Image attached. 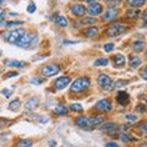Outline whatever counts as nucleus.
<instances>
[{"label": "nucleus", "mask_w": 147, "mask_h": 147, "mask_svg": "<svg viewBox=\"0 0 147 147\" xmlns=\"http://www.w3.org/2000/svg\"><path fill=\"white\" fill-rule=\"evenodd\" d=\"M90 85H91L90 79H87V77H79V79H76L71 84L70 91L72 93H79V92H82L86 88H88Z\"/></svg>", "instance_id": "nucleus-1"}, {"label": "nucleus", "mask_w": 147, "mask_h": 147, "mask_svg": "<svg viewBox=\"0 0 147 147\" xmlns=\"http://www.w3.org/2000/svg\"><path fill=\"white\" fill-rule=\"evenodd\" d=\"M25 31L22 28H17V30H13L9 33H4V38H5L9 43H17V40L24 36Z\"/></svg>", "instance_id": "nucleus-2"}, {"label": "nucleus", "mask_w": 147, "mask_h": 147, "mask_svg": "<svg viewBox=\"0 0 147 147\" xmlns=\"http://www.w3.org/2000/svg\"><path fill=\"white\" fill-rule=\"evenodd\" d=\"M98 85L102 87L103 90L105 91H112L114 88V82L112 81V79L108 76V75H104V74H102V75L98 76Z\"/></svg>", "instance_id": "nucleus-3"}, {"label": "nucleus", "mask_w": 147, "mask_h": 147, "mask_svg": "<svg viewBox=\"0 0 147 147\" xmlns=\"http://www.w3.org/2000/svg\"><path fill=\"white\" fill-rule=\"evenodd\" d=\"M36 38V37H33V34H31V33H24V36L21 37L20 39L17 40V43L16 45H18V47H21V48H28L30 45L33 43V39Z\"/></svg>", "instance_id": "nucleus-4"}, {"label": "nucleus", "mask_w": 147, "mask_h": 147, "mask_svg": "<svg viewBox=\"0 0 147 147\" xmlns=\"http://www.w3.org/2000/svg\"><path fill=\"white\" fill-rule=\"evenodd\" d=\"M60 71V66L57 64H47L42 67V74L44 76H54Z\"/></svg>", "instance_id": "nucleus-5"}, {"label": "nucleus", "mask_w": 147, "mask_h": 147, "mask_svg": "<svg viewBox=\"0 0 147 147\" xmlns=\"http://www.w3.org/2000/svg\"><path fill=\"white\" fill-rule=\"evenodd\" d=\"M125 27H124L123 25L120 24H115V25H112L109 27V28L107 30V36L108 37H117L119 34H121L125 32Z\"/></svg>", "instance_id": "nucleus-6"}, {"label": "nucleus", "mask_w": 147, "mask_h": 147, "mask_svg": "<svg viewBox=\"0 0 147 147\" xmlns=\"http://www.w3.org/2000/svg\"><path fill=\"white\" fill-rule=\"evenodd\" d=\"M70 82H71L70 77H67V76H61V77H59V79L54 82V87H55V90L61 91V90H64V88H66Z\"/></svg>", "instance_id": "nucleus-7"}, {"label": "nucleus", "mask_w": 147, "mask_h": 147, "mask_svg": "<svg viewBox=\"0 0 147 147\" xmlns=\"http://www.w3.org/2000/svg\"><path fill=\"white\" fill-rule=\"evenodd\" d=\"M103 11V7L98 3H91L88 5V13L92 16H97Z\"/></svg>", "instance_id": "nucleus-8"}, {"label": "nucleus", "mask_w": 147, "mask_h": 147, "mask_svg": "<svg viewBox=\"0 0 147 147\" xmlns=\"http://www.w3.org/2000/svg\"><path fill=\"white\" fill-rule=\"evenodd\" d=\"M96 108H97L98 110H100V112L105 113V112H109V110L112 109V103H110L109 99H102L96 104Z\"/></svg>", "instance_id": "nucleus-9"}, {"label": "nucleus", "mask_w": 147, "mask_h": 147, "mask_svg": "<svg viewBox=\"0 0 147 147\" xmlns=\"http://www.w3.org/2000/svg\"><path fill=\"white\" fill-rule=\"evenodd\" d=\"M71 12L74 16H84L86 13V7L81 5V4H75L71 7Z\"/></svg>", "instance_id": "nucleus-10"}, {"label": "nucleus", "mask_w": 147, "mask_h": 147, "mask_svg": "<svg viewBox=\"0 0 147 147\" xmlns=\"http://www.w3.org/2000/svg\"><path fill=\"white\" fill-rule=\"evenodd\" d=\"M117 16H118V10L117 9H108V10L105 11L103 18H104V21H112Z\"/></svg>", "instance_id": "nucleus-11"}, {"label": "nucleus", "mask_w": 147, "mask_h": 147, "mask_svg": "<svg viewBox=\"0 0 147 147\" xmlns=\"http://www.w3.org/2000/svg\"><path fill=\"white\" fill-rule=\"evenodd\" d=\"M5 65L11 66V67L21 69V67H25L26 66V63L25 61H20V60H13V59H10V60H5Z\"/></svg>", "instance_id": "nucleus-12"}, {"label": "nucleus", "mask_w": 147, "mask_h": 147, "mask_svg": "<svg viewBox=\"0 0 147 147\" xmlns=\"http://www.w3.org/2000/svg\"><path fill=\"white\" fill-rule=\"evenodd\" d=\"M117 100H118V103L121 104V105L127 104V102H129V94L126 93V92H124V91L119 92L118 96H117Z\"/></svg>", "instance_id": "nucleus-13"}, {"label": "nucleus", "mask_w": 147, "mask_h": 147, "mask_svg": "<svg viewBox=\"0 0 147 147\" xmlns=\"http://www.w3.org/2000/svg\"><path fill=\"white\" fill-rule=\"evenodd\" d=\"M100 123H103L102 117H91V118H88V125H87V127L98 126Z\"/></svg>", "instance_id": "nucleus-14"}, {"label": "nucleus", "mask_w": 147, "mask_h": 147, "mask_svg": "<svg viewBox=\"0 0 147 147\" xmlns=\"http://www.w3.org/2000/svg\"><path fill=\"white\" fill-rule=\"evenodd\" d=\"M118 129V126L114 123H105L100 126V130L102 131H108V132H114Z\"/></svg>", "instance_id": "nucleus-15"}, {"label": "nucleus", "mask_w": 147, "mask_h": 147, "mask_svg": "<svg viewBox=\"0 0 147 147\" xmlns=\"http://www.w3.org/2000/svg\"><path fill=\"white\" fill-rule=\"evenodd\" d=\"M38 103H39V98L33 97V98L28 99V102L26 103L25 107H26V109H30V110H32V109H34V108L38 107Z\"/></svg>", "instance_id": "nucleus-16"}, {"label": "nucleus", "mask_w": 147, "mask_h": 147, "mask_svg": "<svg viewBox=\"0 0 147 147\" xmlns=\"http://www.w3.org/2000/svg\"><path fill=\"white\" fill-rule=\"evenodd\" d=\"M129 64H130L131 67H139L141 65V59L137 55H131L130 59H129Z\"/></svg>", "instance_id": "nucleus-17"}, {"label": "nucleus", "mask_w": 147, "mask_h": 147, "mask_svg": "<svg viewBox=\"0 0 147 147\" xmlns=\"http://www.w3.org/2000/svg\"><path fill=\"white\" fill-rule=\"evenodd\" d=\"M85 36L88 37V38H91V37H94L96 34H98V28L97 27H88L87 30H85Z\"/></svg>", "instance_id": "nucleus-18"}, {"label": "nucleus", "mask_w": 147, "mask_h": 147, "mask_svg": "<svg viewBox=\"0 0 147 147\" xmlns=\"http://www.w3.org/2000/svg\"><path fill=\"white\" fill-rule=\"evenodd\" d=\"M113 60L119 66H123L124 64H125V58H124L123 54H115L114 55V58H113Z\"/></svg>", "instance_id": "nucleus-19"}, {"label": "nucleus", "mask_w": 147, "mask_h": 147, "mask_svg": "<svg viewBox=\"0 0 147 147\" xmlns=\"http://www.w3.org/2000/svg\"><path fill=\"white\" fill-rule=\"evenodd\" d=\"M140 10L139 9H136V7H134V9H130V10H127L126 11V16L127 17H130V18H136V17H139L140 16Z\"/></svg>", "instance_id": "nucleus-20"}, {"label": "nucleus", "mask_w": 147, "mask_h": 147, "mask_svg": "<svg viewBox=\"0 0 147 147\" xmlns=\"http://www.w3.org/2000/svg\"><path fill=\"white\" fill-rule=\"evenodd\" d=\"M54 113L58 114V115H66L67 114V108L64 107V105H57L54 108Z\"/></svg>", "instance_id": "nucleus-21"}, {"label": "nucleus", "mask_w": 147, "mask_h": 147, "mask_svg": "<svg viewBox=\"0 0 147 147\" xmlns=\"http://www.w3.org/2000/svg\"><path fill=\"white\" fill-rule=\"evenodd\" d=\"M76 125L82 126V127H87L88 125V118L87 117H80L76 119Z\"/></svg>", "instance_id": "nucleus-22"}, {"label": "nucleus", "mask_w": 147, "mask_h": 147, "mask_svg": "<svg viewBox=\"0 0 147 147\" xmlns=\"http://www.w3.org/2000/svg\"><path fill=\"white\" fill-rule=\"evenodd\" d=\"M132 48H134L135 52H142L145 49V43L142 40H137V42L132 43Z\"/></svg>", "instance_id": "nucleus-23"}, {"label": "nucleus", "mask_w": 147, "mask_h": 147, "mask_svg": "<svg viewBox=\"0 0 147 147\" xmlns=\"http://www.w3.org/2000/svg\"><path fill=\"white\" fill-rule=\"evenodd\" d=\"M20 107H21L20 99H13L10 102V104H9V109L10 110H17V109H20Z\"/></svg>", "instance_id": "nucleus-24"}, {"label": "nucleus", "mask_w": 147, "mask_h": 147, "mask_svg": "<svg viewBox=\"0 0 147 147\" xmlns=\"http://www.w3.org/2000/svg\"><path fill=\"white\" fill-rule=\"evenodd\" d=\"M55 22H57V25L60 26V27H66L67 26V20L64 16H60V15L57 16V18H55Z\"/></svg>", "instance_id": "nucleus-25"}, {"label": "nucleus", "mask_w": 147, "mask_h": 147, "mask_svg": "<svg viewBox=\"0 0 147 147\" xmlns=\"http://www.w3.org/2000/svg\"><path fill=\"white\" fill-rule=\"evenodd\" d=\"M146 0H127V4L131 5L132 7H139V6H142L145 4Z\"/></svg>", "instance_id": "nucleus-26"}, {"label": "nucleus", "mask_w": 147, "mask_h": 147, "mask_svg": "<svg viewBox=\"0 0 147 147\" xmlns=\"http://www.w3.org/2000/svg\"><path fill=\"white\" fill-rule=\"evenodd\" d=\"M97 22V20H96L94 17H85V18H82L80 24L81 25H93Z\"/></svg>", "instance_id": "nucleus-27"}, {"label": "nucleus", "mask_w": 147, "mask_h": 147, "mask_svg": "<svg viewBox=\"0 0 147 147\" xmlns=\"http://www.w3.org/2000/svg\"><path fill=\"white\" fill-rule=\"evenodd\" d=\"M32 145H33V142H32V140H20L18 141L17 146L18 147H31Z\"/></svg>", "instance_id": "nucleus-28"}, {"label": "nucleus", "mask_w": 147, "mask_h": 147, "mask_svg": "<svg viewBox=\"0 0 147 147\" xmlns=\"http://www.w3.org/2000/svg\"><path fill=\"white\" fill-rule=\"evenodd\" d=\"M120 139L123 142H130V141H135V137H132L131 135L126 134V132H123V134L120 135Z\"/></svg>", "instance_id": "nucleus-29"}, {"label": "nucleus", "mask_w": 147, "mask_h": 147, "mask_svg": "<svg viewBox=\"0 0 147 147\" xmlns=\"http://www.w3.org/2000/svg\"><path fill=\"white\" fill-rule=\"evenodd\" d=\"M108 59H105V58H99L97 59V60L94 61V65L96 66H105V65H108Z\"/></svg>", "instance_id": "nucleus-30"}, {"label": "nucleus", "mask_w": 147, "mask_h": 147, "mask_svg": "<svg viewBox=\"0 0 147 147\" xmlns=\"http://www.w3.org/2000/svg\"><path fill=\"white\" fill-rule=\"evenodd\" d=\"M107 3H108L109 9H114V7L118 6L119 4L121 3V0H107Z\"/></svg>", "instance_id": "nucleus-31"}, {"label": "nucleus", "mask_w": 147, "mask_h": 147, "mask_svg": "<svg viewBox=\"0 0 147 147\" xmlns=\"http://www.w3.org/2000/svg\"><path fill=\"white\" fill-rule=\"evenodd\" d=\"M127 85V81L126 80H119L117 82H114V88H120V87H124Z\"/></svg>", "instance_id": "nucleus-32"}, {"label": "nucleus", "mask_w": 147, "mask_h": 147, "mask_svg": "<svg viewBox=\"0 0 147 147\" xmlns=\"http://www.w3.org/2000/svg\"><path fill=\"white\" fill-rule=\"evenodd\" d=\"M70 109L74 110V112H81V110H82V105L79 104V103H72L70 105Z\"/></svg>", "instance_id": "nucleus-33"}, {"label": "nucleus", "mask_w": 147, "mask_h": 147, "mask_svg": "<svg viewBox=\"0 0 147 147\" xmlns=\"http://www.w3.org/2000/svg\"><path fill=\"white\" fill-rule=\"evenodd\" d=\"M125 119L130 123H134L137 120V115H135V114H127V115H125Z\"/></svg>", "instance_id": "nucleus-34"}, {"label": "nucleus", "mask_w": 147, "mask_h": 147, "mask_svg": "<svg viewBox=\"0 0 147 147\" xmlns=\"http://www.w3.org/2000/svg\"><path fill=\"white\" fill-rule=\"evenodd\" d=\"M43 82L42 79H39V77H33V79L31 80V84H33V85H40Z\"/></svg>", "instance_id": "nucleus-35"}, {"label": "nucleus", "mask_w": 147, "mask_h": 147, "mask_svg": "<svg viewBox=\"0 0 147 147\" xmlns=\"http://www.w3.org/2000/svg\"><path fill=\"white\" fill-rule=\"evenodd\" d=\"M113 49H114V44L113 43H107L104 45V50H105V52H112Z\"/></svg>", "instance_id": "nucleus-36"}, {"label": "nucleus", "mask_w": 147, "mask_h": 147, "mask_svg": "<svg viewBox=\"0 0 147 147\" xmlns=\"http://www.w3.org/2000/svg\"><path fill=\"white\" fill-rule=\"evenodd\" d=\"M17 25H21V22H17V21H9L5 24L6 27H13V26H17Z\"/></svg>", "instance_id": "nucleus-37"}, {"label": "nucleus", "mask_w": 147, "mask_h": 147, "mask_svg": "<svg viewBox=\"0 0 147 147\" xmlns=\"http://www.w3.org/2000/svg\"><path fill=\"white\" fill-rule=\"evenodd\" d=\"M27 11H28V12H31V13H33V12L36 11V5H34L33 3H31L30 5L27 6Z\"/></svg>", "instance_id": "nucleus-38"}, {"label": "nucleus", "mask_w": 147, "mask_h": 147, "mask_svg": "<svg viewBox=\"0 0 147 147\" xmlns=\"http://www.w3.org/2000/svg\"><path fill=\"white\" fill-rule=\"evenodd\" d=\"M4 18H5V11L0 9V26L4 25Z\"/></svg>", "instance_id": "nucleus-39"}, {"label": "nucleus", "mask_w": 147, "mask_h": 147, "mask_svg": "<svg viewBox=\"0 0 147 147\" xmlns=\"http://www.w3.org/2000/svg\"><path fill=\"white\" fill-rule=\"evenodd\" d=\"M140 131L142 132V134H147V123L141 124L140 125Z\"/></svg>", "instance_id": "nucleus-40"}, {"label": "nucleus", "mask_w": 147, "mask_h": 147, "mask_svg": "<svg viewBox=\"0 0 147 147\" xmlns=\"http://www.w3.org/2000/svg\"><path fill=\"white\" fill-rule=\"evenodd\" d=\"M3 94L5 96L6 98H9V97H10V96L12 94V92H11L10 90H9V88H4V90H3Z\"/></svg>", "instance_id": "nucleus-41"}, {"label": "nucleus", "mask_w": 147, "mask_h": 147, "mask_svg": "<svg viewBox=\"0 0 147 147\" xmlns=\"http://www.w3.org/2000/svg\"><path fill=\"white\" fill-rule=\"evenodd\" d=\"M17 76V72L16 71H10V72H7V75L5 76V79H7V77H15Z\"/></svg>", "instance_id": "nucleus-42"}, {"label": "nucleus", "mask_w": 147, "mask_h": 147, "mask_svg": "<svg viewBox=\"0 0 147 147\" xmlns=\"http://www.w3.org/2000/svg\"><path fill=\"white\" fill-rule=\"evenodd\" d=\"M141 76L144 77L145 80H147V65L145 66V69H144V70H142V72H141Z\"/></svg>", "instance_id": "nucleus-43"}, {"label": "nucleus", "mask_w": 147, "mask_h": 147, "mask_svg": "<svg viewBox=\"0 0 147 147\" xmlns=\"http://www.w3.org/2000/svg\"><path fill=\"white\" fill-rule=\"evenodd\" d=\"M136 112H142V113H145V108L142 107V105H139V107H136Z\"/></svg>", "instance_id": "nucleus-44"}, {"label": "nucleus", "mask_w": 147, "mask_h": 147, "mask_svg": "<svg viewBox=\"0 0 147 147\" xmlns=\"http://www.w3.org/2000/svg\"><path fill=\"white\" fill-rule=\"evenodd\" d=\"M105 147H119L117 144H114V142H109V144L105 145Z\"/></svg>", "instance_id": "nucleus-45"}, {"label": "nucleus", "mask_w": 147, "mask_h": 147, "mask_svg": "<svg viewBox=\"0 0 147 147\" xmlns=\"http://www.w3.org/2000/svg\"><path fill=\"white\" fill-rule=\"evenodd\" d=\"M142 17H144V20H145V21L147 22V10H146V11L144 12V15H142Z\"/></svg>", "instance_id": "nucleus-46"}, {"label": "nucleus", "mask_w": 147, "mask_h": 147, "mask_svg": "<svg viewBox=\"0 0 147 147\" xmlns=\"http://www.w3.org/2000/svg\"><path fill=\"white\" fill-rule=\"evenodd\" d=\"M49 145L54 147V146H55V145H57V144H55V141H50V142H49Z\"/></svg>", "instance_id": "nucleus-47"}, {"label": "nucleus", "mask_w": 147, "mask_h": 147, "mask_svg": "<svg viewBox=\"0 0 147 147\" xmlns=\"http://www.w3.org/2000/svg\"><path fill=\"white\" fill-rule=\"evenodd\" d=\"M140 147H147V142H144V144H141Z\"/></svg>", "instance_id": "nucleus-48"}, {"label": "nucleus", "mask_w": 147, "mask_h": 147, "mask_svg": "<svg viewBox=\"0 0 147 147\" xmlns=\"http://www.w3.org/2000/svg\"><path fill=\"white\" fill-rule=\"evenodd\" d=\"M85 1H86V3H90V4H91V3H94L96 0H85Z\"/></svg>", "instance_id": "nucleus-49"}, {"label": "nucleus", "mask_w": 147, "mask_h": 147, "mask_svg": "<svg viewBox=\"0 0 147 147\" xmlns=\"http://www.w3.org/2000/svg\"><path fill=\"white\" fill-rule=\"evenodd\" d=\"M0 1H3V0H0Z\"/></svg>", "instance_id": "nucleus-50"}, {"label": "nucleus", "mask_w": 147, "mask_h": 147, "mask_svg": "<svg viewBox=\"0 0 147 147\" xmlns=\"http://www.w3.org/2000/svg\"><path fill=\"white\" fill-rule=\"evenodd\" d=\"M0 54H1V53H0Z\"/></svg>", "instance_id": "nucleus-51"}]
</instances>
